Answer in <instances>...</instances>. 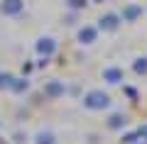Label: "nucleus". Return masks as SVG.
<instances>
[{"label": "nucleus", "instance_id": "6e6552de", "mask_svg": "<svg viewBox=\"0 0 147 144\" xmlns=\"http://www.w3.org/2000/svg\"><path fill=\"white\" fill-rule=\"evenodd\" d=\"M140 15H142V7H137V5H127L125 10H123V20L125 22H135Z\"/></svg>", "mask_w": 147, "mask_h": 144}, {"label": "nucleus", "instance_id": "ddd939ff", "mask_svg": "<svg viewBox=\"0 0 147 144\" xmlns=\"http://www.w3.org/2000/svg\"><path fill=\"white\" fill-rule=\"evenodd\" d=\"M37 144H54V134H49V132L37 134Z\"/></svg>", "mask_w": 147, "mask_h": 144}, {"label": "nucleus", "instance_id": "20e7f679", "mask_svg": "<svg viewBox=\"0 0 147 144\" xmlns=\"http://www.w3.org/2000/svg\"><path fill=\"white\" fill-rule=\"evenodd\" d=\"M37 52L42 54V56H52V54L57 52V42H54L52 37H42V39L37 42Z\"/></svg>", "mask_w": 147, "mask_h": 144}, {"label": "nucleus", "instance_id": "39448f33", "mask_svg": "<svg viewBox=\"0 0 147 144\" xmlns=\"http://www.w3.org/2000/svg\"><path fill=\"white\" fill-rule=\"evenodd\" d=\"M44 95H47V98H61L64 95V83L61 81H49L47 86H44Z\"/></svg>", "mask_w": 147, "mask_h": 144}, {"label": "nucleus", "instance_id": "f03ea898", "mask_svg": "<svg viewBox=\"0 0 147 144\" xmlns=\"http://www.w3.org/2000/svg\"><path fill=\"white\" fill-rule=\"evenodd\" d=\"M22 7H25L22 0H3V3H0V12H3V15H20Z\"/></svg>", "mask_w": 147, "mask_h": 144}, {"label": "nucleus", "instance_id": "f8f14e48", "mask_svg": "<svg viewBox=\"0 0 147 144\" xmlns=\"http://www.w3.org/2000/svg\"><path fill=\"white\" fill-rule=\"evenodd\" d=\"M12 73H0V90H3V88H10L12 86Z\"/></svg>", "mask_w": 147, "mask_h": 144}, {"label": "nucleus", "instance_id": "f3484780", "mask_svg": "<svg viewBox=\"0 0 147 144\" xmlns=\"http://www.w3.org/2000/svg\"><path fill=\"white\" fill-rule=\"evenodd\" d=\"M145 144H147V142H145Z\"/></svg>", "mask_w": 147, "mask_h": 144}, {"label": "nucleus", "instance_id": "4468645a", "mask_svg": "<svg viewBox=\"0 0 147 144\" xmlns=\"http://www.w3.org/2000/svg\"><path fill=\"white\" fill-rule=\"evenodd\" d=\"M137 139H140V134H137V132H132V134H125V137H123V142H125V144H135Z\"/></svg>", "mask_w": 147, "mask_h": 144}, {"label": "nucleus", "instance_id": "7ed1b4c3", "mask_svg": "<svg viewBox=\"0 0 147 144\" xmlns=\"http://www.w3.org/2000/svg\"><path fill=\"white\" fill-rule=\"evenodd\" d=\"M118 25H120V17H118L115 12H108V15H103L98 20V27H100V29H105V32L118 29Z\"/></svg>", "mask_w": 147, "mask_h": 144}, {"label": "nucleus", "instance_id": "f257e3e1", "mask_svg": "<svg viewBox=\"0 0 147 144\" xmlns=\"http://www.w3.org/2000/svg\"><path fill=\"white\" fill-rule=\"evenodd\" d=\"M84 105L88 110H103L110 105V98H108V93H103V90H91V93H86Z\"/></svg>", "mask_w": 147, "mask_h": 144}, {"label": "nucleus", "instance_id": "9b49d317", "mask_svg": "<svg viewBox=\"0 0 147 144\" xmlns=\"http://www.w3.org/2000/svg\"><path fill=\"white\" fill-rule=\"evenodd\" d=\"M132 68H135V73H140V76H147V56H140L132 64Z\"/></svg>", "mask_w": 147, "mask_h": 144}, {"label": "nucleus", "instance_id": "1a4fd4ad", "mask_svg": "<svg viewBox=\"0 0 147 144\" xmlns=\"http://www.w3.org/2000/svg\"><path fill=\"white\" fill-rule=\"evenodd\" d=\"M125 122H127V117H125V115L115 113V115H110V120H108V127H110V129H120V127H125Z\"/></svg>", "mask_w": 147, "mask_h": 144}, {"label": "nucleus", "instance_id": "0eeeda50", "mask_svg": "<svg viewBox=\"0 0 147 144\" xmlns=\"http://www.w3.org/2000/svg\"><path fill=\"white\" fill-rule=\"evenodd\" d=\"M103 81H108V83H113V86H115V83L123 81V71H120V68H115V66L105 68V71H103Z\"/></svg>", "mask_w": 147, "mask_h": 144}, {"label": "nucleus", "instance_id": "423d86ee", "mask_svg": "<svg viewBox=\"0 0 147 144\" xmlns=\"http://www.w3.org/2000/svg\"><path fill=\"white\" fill-rule=\"evenodd\" d=\"M96 34H98L96 27H81V29H79V42H81V44H93Z\"/></svg>", "mask_w": 147, "mask_h": 144}, {"label": "nucleus", "instance_id": "dca6fc26", "mask_svg": "<svg viewBox=\"0 0 147 144\" xmlns=\"http://www.w3.org/2000/svg\"><path fill=\"white\" fill-rule=\"evenodd\" d=\"M137 134H140V139H145V142H147V125H142V127L137 129Z\"/></svg>", "mask_w": 147, "mask_h": 144}, {"label": "nucleus", "instance_id": "2eb2a0df", "mask_svg": "<svg viewBox=\"0 0 147 144\" xmlns=\"http://www.w3.org/2000/svg\"><path fill=\"white\" fill-rule=\"evenodd\" d=\"M69 5L74 10H81V7H86V0H69Z\"/></svg>", "mask_w": 147, "mask_h": 144}, {"label": "nucleus", "instance_id": "9d476101", "mask_svg": "<svg viewBox=\"0 0 147 144\" xmlns=\"http://www.w3.org/2000/svg\"><path fill=\"white\" fill-rule=\"evenodd\" d=\"M27 88H30L27 78H12V86H10V90H15V93H25Z\"/></svg>", "mask_w": 147, "mask_h": 144}]
</instances>
